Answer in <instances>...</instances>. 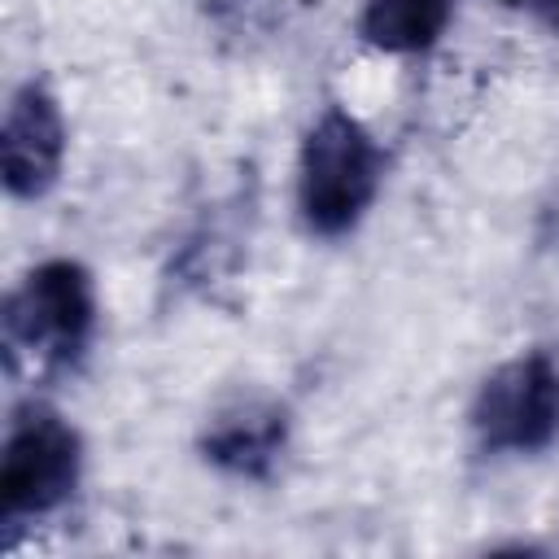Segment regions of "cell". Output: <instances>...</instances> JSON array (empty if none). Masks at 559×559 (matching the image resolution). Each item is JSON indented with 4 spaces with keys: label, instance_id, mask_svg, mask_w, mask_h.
<instances>
[{
    "label": "cell",
    "instance_id": "8992f818",
    "mask_svg": "<svg viewBox=\"0 0 559 559\" xmlns=\"http://www.w3.org/2000/svg\"><path fill=\"white\" fill-rule=\"evenodd\" d=\"M284 441H288L284 406L266 402V397H240L210 419L201 450L214 467H223L231 476H266L275 467Z\"/></svg>",
    "mask_w": 559,
    "mask_h": 559
},
{
    "label": "cell",
    "instance_id": "3957f363",
    "mask_svg": "<svg viewBox=\"0 0 559 559\" xmlns=\"http://www.w3.org/2000/svg\"><path fill=\"white\" fill-rule=\"evenodd\" d=\"M83 472L79 432L48 406H26L4 437L0 459V511L4 520L57 511Z\"/></svg>",
    "mask_w": 559,
    "mask_h": 559
},
{
    "label": "cell",
    "instance_id": "7a4b0ae2",
    "mask_svg": "<svg viewBox=\"0 0 559 559\" xmlns=\"http://www.w3.org/2000/svg\"><path fill=\"white\" fill-rule=\"evenodd\" d=\"M92 323H96V288L92 275L70 258L39 262L13 288L4 310L9 349L31 354L44 367L74 362L92 336Z\"/></svg>",
    "mask_w": 559,
    "mask_h": 559
},
{
    "label": "cell",
    "instance_id": "6da1fadb",
    "mask_svg": "<svg viewBox=\"0 0 559 559\" xmlns=\"http://www.w3.org/2000/svg\"><path fill=\"white\" fill-rule=\"evenodd\" d=\"M384 157L367 127L328 105L301 144V175H297V205L314 236H345L358 227L367 205L380 192Z\"/></svg>",
    "mask_w": 559,
    "mask_h": 559
},
{
    "label": "cell",
    "instance_id": "52a82bcc",
    "mask_svg": "<svg viewBox=\"0 0 559 559\" xmlns=\"http://www.w3.org/2000/svg\"><path fill=\"white\" fill-rule=\"evenodd\" d=\"M454 0H367L358 35L380 52H424L450 26Z\"/></svg>",
    "mask_w": 559,
    "mask_h": 559
},
{
    "label": "cell",
    "instance_id": "ba28073f",
    "mask_svg": "<svg viewBox=\"0 0 559 559\" xmlns=\"http://www.w3.org/2000/svg\"><path fill=\"white\" fill-rule=\"evenodd\" d=\"M507 4H515V9H528V13H537L550 31H559V0H507Z\"/></svg>",
    "mask_w": 559,
    "mask_h": 559
},
{
    "label": "cell",
    "instance_id": "5b68a950",
    "mask_svg": "<svg viewBox=\"0 0 559 559\" xmlns=\"http://www.w3.org/2000/svg\"><path fill=\"white\" fill-rule=\"evenodd\" d=\"M61 157H66V122L57 100L39 83L17 87L0 131V162L9 192L26 201L44 197L61 175Z\"/></svg>",
    "mask_w": 559,
    "mask_h": 559
},
{
    "label": "cell",
    "instance_id": "277c9868",
    "mask_svg": "<svg viewBox=\"0 0 559 559\" xmlns=\"http://www.w3.org/2000/svg\"><path fill=\"white\" fill-rule=\"evenodd\" d=\"M472 432L493 454H537L559 437V367L533 349L502 362L472 402Z\"/></svg>",
    "mask_w": 559,
    "mask_h": 559
}]
</instances>
